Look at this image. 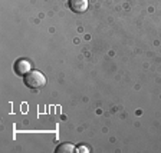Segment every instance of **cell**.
Returning <instances> with one entry per match:
<instances>
[{"instance_id": "cell-2", "label": "cell", "mask_w": 161, "mask_h": 153, "mask_svg": "<svg viewBox=\"0 0 161 153\" xmlns=\"http://www.w3.org/2000/svg\"><path fill=\"white\" fill-rule=\"evenodd\" d=\"M30 69H32V66H30V63L26 59H19V60H16V63H14V72H16V74H19V76H26L30 72Z\"/></svg>"}, {"instance_id": "cell-5", "label": "cell", "mask_w": 161, "mask_h": 153, "mask_svg": "<svg viewBox=\"0 0 161 153\" xmlns=\"http://www.w3.org/2000/svg\"><path fill=\"white\" fill-rule=\"evenodd\" d=\"M75 152H79V153L84 152V153H88V152H89V149H88L86 146H82V145H80V146H78L76 149H75Z\"/></svg>"}, {"instance_id": "cell-4", "label": "cell", "mask_w": 161, "mask_h": 153, "mask_svg": "<svg viewBox=\"0 0 161 153\" xmlns=\"http://www.w3.org/2000/svg\"><path fill=\"white\" fill-rule=\"evenodd\" d=\"M75 149L76 147L72 143H62L55 149V153H72V152H75Z\"/></svg>"}, {"instance_id": "cell-1", "label": "cell", "mask_w": 161, "mask_h": 153, "mask_svg": "<svg viewBox=\"0 0 161 153\" xmlns=\"http://www.w3.org/2000/svg\"><path fill=\"white\" fill-rule=\"evenodd\" d=\"M25 77V84H26L29 89H40V87H43L46 84V77L43 76V73H40L39 70H30L29 73L26 74Z\"/></svg>"}, {"instance_id": "cell-3", "label": "cell", "mask_w": 161, "mask_h": 153, "mask_svg": "<svg viewBox=\"0 0 161 153\" xmlns=\"http://www.w3.org/2000/svg\"><path fill=\"white\" fill-rule=\"evenodd\" d=\"M68 4L75 13H84L88 9V0H68Z\"/></svg>"}]
</instances>
